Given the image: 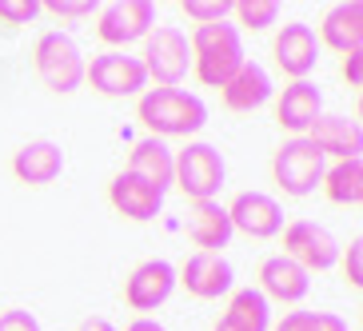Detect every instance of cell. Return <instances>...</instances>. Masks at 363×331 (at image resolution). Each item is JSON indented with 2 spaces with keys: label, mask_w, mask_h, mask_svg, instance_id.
Listing matches in <instances>:
<instances>
[{
  "label": "cell",
  "mask_w": 363,
  "mask_h": 331,
  "mask_svg": "<svg viewBox=\"0 0 363 331\" xmlns=\"http://www.w3.org/2000/svg\"><path fill=\"white\" fill-rule=\"evenodd\" d=\"M343 279L352 288H363V240L347 244V256H343Z\"/></svg>",
  "instance_id": "29"
},
{
  "label": "cell",
  "mask_w": 363,
  "mask_h": 331,
  "mask_svg": "<svg viewBox=\"0 0 363 331\" xmlns=\"http://www.w3.org/2000/svg\"><path fill=\"white\" fill-rule=\"evenodd\" d=\"M232 235H235L232 232V220H228V208L220 200L192 203V212H188V240H192L200 252L220 256V247H228Z\"/></svg>",
  "instance_id": "19"
},
{
  "label": "cell",
  "mask_w": 363,
  "mask_h": 331,
  "mask_svg": "<svg viewBox=\"0 0 363 331\" xmlns=\"http://www.w3.org/2000/svg\"><path fill=\"white\" fill-rule=\"evenodd\" d=\"M320 188L328 192L331 203H343V208L363 203V160L359 156H352V160H335L328 172H323Z\"/></svg>",
  "instance_id": "24"
},
{
  "label": "cell",
  "mask_w": 363,
  "mask_h": 331,
  "mask_svg": "<svg viewBox=\"0 0 363 331\" xmlns=\"http://www.w3.org/2000/svg\"><path fill=\"white\" fill-rule=\"evenodd\" d=\"M284 256L296 259L303 271H328L340 264V240L315 220H291L284 224Z\"/></svg>",
  "instance_id": "9"
},
{
  "label": "cell",
  "mask_w": 363,
  "mask_h": 331,
  "mask_svg": "<svg viewBox=\"0 0 363 331\" xmlns=\"http://www.w3.org/2000/svg\"><path fill=\"white\" fill-rule=\"evenodd\" d=\"M272 52H276V64L284 76L291 80H308L320 64V40H315V28L303 21H288L272 40Z\"/></svg>",
  "instance_id": "10"
},
{
  "label": "cell",
  "mask_w": 363,
  "mask_h": 331,
  "mask_svg": "<svg viewBox=\"0 0 363 331\" xmlns=\"http://www.w3.org/2000/svg\"><path fill=\"white\" fill-rule=\"evenodd\" d=\"M36 16H40V0H0L4 24H33Z\"/></svg>",
  "instance_id": "27"
},
{
  "label": "cell",
  "mask_w": 363,
  "mask_h": 331,
  "mask_svg": "<svg viewBox=\"0 0 363 331\" xmlns=\"http://www.w3.org/2000/svg\"><path fill=\"white\" fill-rule=\"evenodd\" d=\"M84 84H92V92L100 96H144L148 92V72L140 64V56L128 52H100L92 60H84Z\"/></svg>",
  "instance_id": "7"
},
{
  "label": "cell",
  "mask_w": 363,
  "mask_h": 331,
  "mask_svg": "<svg viewBox=\"0 0 363 331\" xmlns=\"http://www.w3.org/2000/svg\"><path fill=\"white\" fill-rule=\"evenodd\" d=\"M108 203H112L124 220L148 224V220H156V215H160L164 192H156L148 180H140V176H132V172L124 168V172H116V176H112V184H108Z\"/></svg>",
  "instance_id": "13"
},
{
  "label": "cell",
  "mask_w": 363,
  "mask_h": 331,
  "mask_svg": "<svg viewBox=\"0 0 363 331\" xmlns=\"http://www.w3.org/2000/svg\"><path fill=\"white\" fill-rule=\"evenodd\" d=\"M220 92H224V104L232 108V112H256V108H264L267 100H272V76H267L256 60H244V68H240Z\"/></svg>",
  "instance_id": "22"
},
{
  "label": "cell",
  "mask_w": 363,
  "mask_h": 331,
  "mask_svg": "<svg viewBox=\"0 0 363 331\" xmlns=\"http://www.w3.org/2000/svg\"><path fill=\"white\" fill-rule=\"evenodd\" d=\"M33 72L48 92L68 96V92H76L84 84V52H80V44L68 33L52 28V33H44L33 44Z\"/></svg>",
  "instance_id": "3"
},
{
  "label": "cell",
  "mask_w": 363,
  "mask_h": 331,
  "mask_svg": "<svg viewBox=\"0 0 363 331\" xmlns=\"http://www.w3.org/2000/svg\"><path fill=\"white\" fill-rule=\"evenodd\" d=\"M0 331H40V323H36L33 311H24V308H12L0 315Z\"/></svg>",
  "instance_id": "30"
},
{
  "label": "cell",
  "mask_w": 363,
  "mask_h": 331,
  "mask_svg": "<svg viewBox=\"0 0 363 331\" xmlns=\"http://www.w3.org/2000/svg\"><path fill=\"white\" fill-rule=\"evenodd\" d=\"M228 220H232V232H244L252 240H272L284 232V208L267 192H240L228 203Z\"/></svg>",
  "instance_id": "11"
},
{
  "label": "cell",
  "mask_w": 363,
  "mask_h": 331,
  "mask_svg": "<svg viewBox=\"0 0 363 331\" xmlns=\"http://www.w3.org/2000/svg\"><path fill=\"white\" fill-rule=\"evenodd\" d=\"M311 331H347V320L335 311H311Z\"/></svg>",
  "instance_id": "31"
},
{
  "label": "cell",
  "mask_w": 363,
  "mask_h": 331,
  "mask_svg": "<svg viewBox=\"0 0 363 331\" xmlns=\"http://www.w3.org/2000/svg\"><path fill=\"white\" fill-rule=\"evenodd\" d=\"M140 124L148 128V136L168 140V136H196L208 124V104L188 88H148L136 104Z\"/></svg>",
  "instance_id": "1"
},
{
  "label": "cell",
  "mask_w": 363,
  "mask_h": 331,
  "mask_svg": "<svg viewBox=\"0 0 363 331\" xmlns=\"http://www.w3.org/2000/svg\"><path fill=\"white\" fill-rule=\"evenodd\" d=\"M96 12H100L96 36L108 48H116V52H124L128 44L144 40L156 28V4L152 0H112V4H104Z\"/></svg>",
  "instance_id": "8"
},
{
  "label": "cell",
  "mask_w": 363,
  "mask_h": 331,
  "mask_svg": "<svg viewBox=\"0 0 363 331\" xmlns=\"http://www.w3.org/2000/svg\"><path fill=\"white\" fill-rule=\"evenodd\" d=\"M60 172H65V152H60V144H52V140H28V144L16 148V156H12V176L21 184H28V188L52 184Z\"/></svg>",
  "instance_id": "18"
},
{
  "label": "cell",
  "mask_w": 363,
  "mask_h": 331,
  "mask_svg": "<svg viewBox=\"0 0 363 331\" xmlns=\"http://www.w3.org/2000/svg\"><path fill=\"white\" fill-rule=\"evenodd\" d=\"M80 331H116L108 320H100V315H92V320H84L80 323Z\"/></svg>",
  "instance_id": "35"
},
{
  "label": "cell",
  "mask_w": 363,
  "mask_h": 331,
  "mask_svg": "<svg viewBox=\"0 0 363 331\" xmlns=\"http://www.w3.org/2000/svg\"><path fill=\"white\" fill-rule=\"evenodd\" d=\"M212 331H232V327H228V323H224V320H220V323H216V327H212Z\"/></svg>",
  "instance_id": "36"
},
{
  "label": "cell",
  "mask_w": 363,
  "mask_h": 331,
  "mask_svg": "<svg viewBox=\"0 0 363 331\" xmlns=\"http://www.w3.org/2000/svg\"><path fill=\"white\" fill-rule=\"evenodd\" d=\"M343 80H347L352 88L363 84V52H347V56H343Z\"/></svg>",
  "instance_id": "32"
},
{
  "label": "cell",
  "mask_w": 363,
  "mask_h": 331,
  "mask_svg": "<svg viewBox=\"0 0 363 331\" xmlns=\"http://www.w3.org/2000/svg\"><path fill=\"white\" fill-rule=\"evenodd\" d=\"M308 291H311V276L296 264V259L267 256L264 264H259V296H264L267 303H272V299H279V303H299Z\"/></svg>",
  "instance_id": "17"
},
{
  "label": "cell",
  "mask_w": 363,
  "mask_h": 331,
  "mask_svg": "<svg viewBox=\"0 0 363 331\" xmlns=\"http://www.w3.org/2000/svg\"><path fill=\"white\" fill-rule=\"evenodd\" d=\"M128 331H168V327H164V323H156V320H148V315H140V320L128 323Z\"/></svg>",
  "instance_id": "34"
},
{
  "label": "cell",
  "mask_w": 363,
  "mask_h": 331,
  "mask_svg": "<svg viewBox=\"0 0 363 331\" xmlns=\"http://www.w3.org/2000/svg\"><path fill=\"white\" fill-rule=\"evenodd\" d=\"M323 172H328V156H323L308 136H291L279 144V152L272 156V176L284 188V196L303 200L320 188Z\"/></svg>",
  "instance_id": "4"
},
{
  "label": "cell",
  "mask_w": 363,
  "mask_h": 331,
  "mask_svg": "<svg viewBox=\"0 0 363 331\" xmlns=\"http://www.w3.org/2000/svg\"><path fill=\"white\" fill-rule=\"evenodd\" d=\"M320 48H335V52H363V4L359 0H347V4H335L328 9V16L320 21Z\"/></svg>",
  "instance_id": "20"
},
{
  "label": "cell",
  "mask_w": 363,
  "mask_h": 331,
  "mask_svg": "<svg viewBox=\"0 0 363 331\" xmlns=\"http://www.w3.org/2000/svg\"><path fill=\"white\" fill-rule=\"evenodd\" d=\"M232 16L244 28H252V33H264V28H272L279 21V4L276 0H235Z\"/></svg>",
  "instance_id": "25"
},
{
  "label": "cell",
  "mask_w": 363,
  "mask_h": 331,
  "mask_svg": "<svg viewBox=\"0 0 363 331\" xmlns=\"http://www.w3.org/2000/svg\"><path fill=\"white\" fill-rule=\"evenodd\" d=\"M172 291H176V267L168 259H144L124 279V303L132 311H156L160 303H168Z\"/></svg>",
  "instance_id": "12"
},
{
  "label": "cell",
  "mask_w": 363,
  "mask_h": 331,
  "mask_svg": "<svg viewBox=\"0 0 363 331\" xmlns=\"http://www.w3.org/2000/svg\"><path fill=\"white\" fill-rule=\"evenodd\" d=\"M224 323L232 331H272V303L259 296V288H240L228 299Z\"/></svg>",
  "instance_id": "23"
},
{
  "label": "cell",
  "mask_w": 363,
  "mask_h": 331,
  "mask_svg": "<svg viewBox=\"0 0 363 331\" xmlns=\"http://www.w3.org/2000/svg\"><path fill=\"white\" fill-rule=\"evenodd\" d=\"M128 172L140 176V180H148L156 192H168L172 188V176H176V152L156 136H144L132 144L128 152Z\"/></svg>",
  "instance_id": "21"
},
{
  "label": "cell",
  "mask_w": 363,
  "mask_h": 331,
  "mask_svg": "<svg viewBox=\"0 0 363 331\" xmlns=\"http://www.w3.org/2000/svg\"><path fill=\"white\" fill-rule=\"evenodd\" d=\"M308 140L323 156L331 160H352L363 152V128L355 116H335V112H323L315 124L308 128Z\"/></svg>",
  "instance_id": "16"
},
{
  "label": "cell",
  "mask_w": 363,
  "mask_h": 331,
  "mask_svg": "<svg viewBox=\"0 0 363 331\" xmlns=\"http://www.w3.org/2000/svg\"><path fill=\"white\" fill-rule=\"evenodd\" d=\"M323 116V92L311 80H291L276 100V124L291 136H308V128Z\"/></svg>",
  "instance_id": "15"
},
{
  "label": "cell",
  "mask_w": 363,
  "mask_h": 331,
  "mask_svg": "<svg viewBox=\"0 0 363 331\" xmlns=\"http://www.w3.org/2000/svg\"><path fill=\"white\" fill-rule=\"evenodd\" d=\"M224 176H228V164H224V156H220L216 144L192 140L188 148L176 152V176H172V184L192 203L216 200V192L224 188Z\"/></svg>",
  "instance_id": "5"
},
{
  "label": "cell",
  "mask_w": 363,
  "mask_h": 331,
  "mask_svg": "<svg viewBox=\"0 0 363 331\" xmlns=\"http://www.w3.org/2000/svg\"><path fill=\"white\" fill-rule=\"evenodd\" d=\"M176 284H184V291L196 299H220L232 291L235 276L232 264L224 256H208V252H196V256L184 259V267L176 271Z\"/></svg>",
  "instance_id": "14"
},
{
  "label": "cell",
  "mask_w": 363,
  "mask_h": 331,
  "mask_svg": "<svg viewBox=\"0 0 363 331\" xmlns=\"http://www.w3.org/2000/svg\"><path fill=\"white\" fill-rule=\"evenodd\" d=\"M232 4L235 0H184L180 9H184V16L196 21V24H220V21L232 16Z\"/></svg>",
  "instance_id": "26"
},
{
  "label": "cell",
  "mask_w": 363,
  "mask_h": 331,
  "mask_svg": "<svg viewBox=\"0 0 363 331\" xmlns=\"http://www.w3.org/2000/svg\"><path fill=\"white\" fill-rule=\"evenodd\" d=\"M188 48H192V72L200 84L208 88H224L240 68H244V40H240V28L228 21L220 24H196L192 36H188Z\"/></svg>",
  "instance_id": "2"
},
{
  "label": "cell",
  "mask_w": 363,
  "mask_h": 331,
  "mask_svg": "<svg viewBox=\"0 0 363 331\" xmlns=\"http://www.w3.org/2000/svg\"><path fill=\"white\" fill-rule=\"evenodd\" d=\"M140 64L148 72V84L156 80V88H180V80L192 68V48H188V36L172 24H160L144 36V52H140Z\"/></svg>",
  "instance_id": "6"
},
{
  "label": "cell",
  "mask_w": 363,
  "mask_h": 331,
  "mask_svg": "<svg viewBox=\"0 0 363 331\" xmlns=\"http://www.w3.org/2000/svg\"><path fill=\"white\" fill-rule=\"evenodd\" d=\"M272 331H311V311H288Z\"/></svg>",
  "instance_id": "33"
},
{
  "label": "cell",
  "mask_w": 363,
  "mask_h": 331,
  "mask_svg": "<svg viewBox=\"0 0 363 331\" xmlns=\"http://www.w3.org/2000/svg\"><path fill=\"white\" fill-rule=\"evenodd\" d=\"M40 12H52L56 21H80V16H92L96 4L92 0H48L40 4Z\"/></svg>",
  "instance_id": "28"
}]
</instances>
